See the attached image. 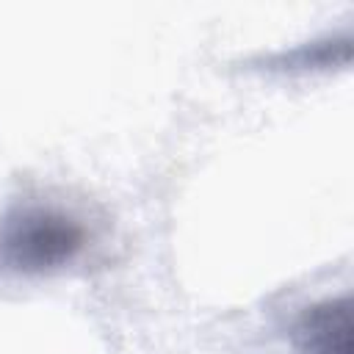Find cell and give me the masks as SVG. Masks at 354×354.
Instances as JSON below:
<instances>
[{
    "label": "cell",
    "mask_w": 354,
    "mask_h": 354,
    "mask_svg": "<svg viewBox=\"0 0 354 354\" xmlns=\"http://www.w3.org/2000/svg\"><path fill=\"white\" fill-rule=\"evenodd\" d=\"M83 221L53 202H14L0 213V274L41 277L72 266L86 249Z\"/></svg>",
    "instance_id": "6da1fadb"
},
{
    "label": "cell",
    "mask_w": 354,
    "mask_h": 354,
    "mask_svg": "<svg viewBox=\"0 0 354 354\" xmlns=\"http://www.w3.org/2000/svg\"><path fill=\"white\" fill-rule=\"evenodd\" d=\"M293 348L296 354H351L348 296L307 307L293 326Z\"/></svg>",
    "instance_id": "7a4b0ae2"
}]
</instances>
